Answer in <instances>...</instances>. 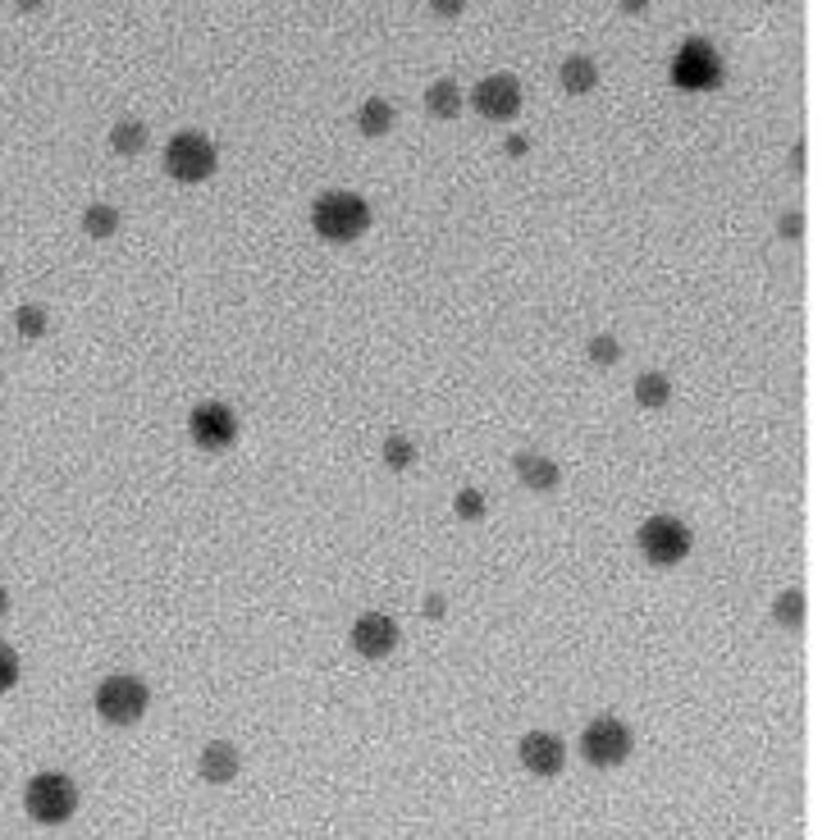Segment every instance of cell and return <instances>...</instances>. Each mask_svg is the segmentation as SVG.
<instances>
[{"instance_id": "cell-1", "label": "cell", "mask_w": 836, "mask_h": 840, "mask_svg": "<svg viewBox=\"0 0 836 840\" xmlns=\"http://www.w3.org/2000/svg\"><path fill=\"white\" fill-rule=\"evenodd\" d=\"M311 228L320 233L325 243L348 247L371 228V206H366L361 192H343V188L339 192H320L316 206H311Z\"/></svg>"}, {"instance_id": "cell-2", "label": "cell", "mask_w": 836, "mask_h": 840, "mask_svg": "<svg viewBox=\"0 0 836 840\" xmlns=\"http://www.w3.org/2000/svg\"><path fill=\"white\" fill-rule=\"evenodd\" d=\"M23 809L32 822L42 827H60L78 814V786L64 777V772H38L23 790Z\"/></svg>"}, {"instance_id": "cell-3", "label": "cell", "mask_w": 836, "mask_h": 840, "mask_svg": "<svg viewBox=\"0 0 836 840\" xmlns=\"http://www.w3.org/2000/svg\"><path fill=\"white\" fill-rule=\"evenodd\" d=\"M220 164V151L207 132H174L165 147V174L179 183H207Z\"/></svg>"}, {"instance_id": "cell-4", "label": "cell", "mask_w": 836, "mask_h": 840, "mask_svg": "<svg viewBox=\"0 0 836 840\" xmlns=\"http://www.w3.org/2000/svg\"><path fill=\"white\" fill-rule=\"evenodd\" d=\"M673 87L681 92H709L722 83V60H718V46L709 38H686L681 51L673 55V70H667Z\"/></svg>"}, {"instance_id": "cell-5", "label": "cell", "mask_w": 836, "mask_h": 840, "mask_svg": "<svg viewBox=\"0 0 836 840\" xmlns=\"http://www.w3.org/2000/svg\"><path fill=\"white\" fill-rule=\"evenodd\" d=\"M147 699H151L147 685L138 677H128V671H119V677H106L96 685V713L110 726H133V722H142Z\"/></svg>"}, {"instance_id": "cell-6", "label": "cell", "mask_w": 836, "mask_h": 840, "mask_svg": "<svg viewBox=\"0 0 836 840\" xmlns=\"http://www.w3.org/2000/svg\"><path fill=\"white\" fill-rule=\"evenodd\" d=\"M635 544H641V553H645L654 566H677V562L690 553L695 540H690V525H686L681 517L658 512V517H649V521L641 525Z\"/></svg>"}, {"instance_id": "cell-7", "label": "cell", "mask_w": 836, "mask_h": 840, "mask_svg": "<svg viewBox=\"0 0 836 840\" xmlns=\"http://www.w3.org/2000/svg\"><path fill=\"white\" fill-rule=\"evenodd\" d=\"M631 749H635V741H631V726L622 717L604 713V717H594L581 731V754H585L590 767H617V763L631 758Z\"/></svg>"}, {"instance_id": "cell-8", "label": "cell", "mask_w": 836, "mask_h": 840, "mask_svg": "<svg viewBox=\"0 0 836 840\" xmlns=\"http://www.w3.org/2000/svg\"><path fill=\"white\" fill-rule=\"evenodd\" d=\"M188 434L202 453H224L239 444V412L229 402H197L188 416Z\"/></svg>"}, {"instance_id": "cell-9", "label": "cell", "mask_w": 836, "mask_h": 840, "mask_svg": "<svg viewBox=\"0 0 836 840\" xmlns=\"http://www.w3.org/2000/svg\"><path fill=\"white\" fill-rule=\"evenodd\" d=\"M472 106L485 115V119H494V124H508V119H517L521 115V83H517V74H485L480 83H476V92H472Z\"/></svg>"}, {"instance_id": "cell-10", "label": "cell", "mask_w": 836, "mask_h": 840, "mask_svg": "<svg viewBox=\"0 0 836 840\" xmlns=\"http://www.w3.org/2000/svg\"><path fill=\"white\" fill-rule=\"evenodd\" d=\"M352 649L361 658H389L398 649V621L389 613H361L352 621Z\"/></svg>"}, {"instance_id": "cell-11", "label": "cell", "mask_w": 836, "mask_h": 840, "mask_svg": "<svg viewBox=\"0 0 836 840\" xmlns=\"http://www.w3.org/2000/svg\"><path fill=\"white\" fill-rule=\"evenodd\" d=\"M526 772H535V777H558L562 763H567V745L558 741L553 731H530L521 735V745H517Z\"/></svg>"}, {"instance_id": "cell-12", "label": "cell", "mask_w": 836, "mask_h": 840, "mask_svg": "<svg viewBox=\"0 0 836 840\" xmlns=\"http://www.w3.org/2000/svg\"><path fill=\"white\" fill-rule=\"evenodd\" d=\"M239 767H243V758L229 741H211L202 749V758H197V772H202L207 786H229L233 777H239Z\"/></svg>"}, {"instance_id": "cell-13", "label": "cell", "mask_w": 836, "mask_h": 840, "mask_svg": "<svg viewBox=\"0 0 836 840\" xmlns=\"http://www.w3.org/2000/svg\"><path fill=\"white\" fill-rule=\"evenodd\" d=\"M517 480L530 489V493H553L558 480H562V470L553 457L544 453H517Z\"/></svg>"}, {"instance_id": "cell-14", "label": "cell", "mask_w": 836, "mask_h": 840, "mask_svg": "<svg viewBox=\"0 0 836 840\" xmlns=\"http://www.w3.org/2000/svg\"><path fill=\"white\" fill-rule=\"evenodd\" d=\"M398 124V110L389 106L384 96H366L361 106H357V128H361V138H389Z\"/></svg>"}, {"instance_id": "cell-15", "label": "cell", "mask_w": 836, "mask_h": 840, "mask_svg": "<svg viewBox=\"0 0 836 840\" xmlns=\"http://www.w3.org/2000/svg\"><path fill=\"white\" fill-rule=\"evenodd\" d=\"M558 83H562V92H572V96H590L599 87V64L590 55H567L562 70H558Z\"/></svg>"}, {"instance_id": "cell-16", "label": "cell", "mask_w": 836, "mask_h": 840, "mask_svg": "<svg viewBox=\"0 0 836 840\" xmlns=\"http://www.w3.org/2000/svg\"><path fill=\"white\" fill-rule=\"evenodd\" d=\"M425 110H430L434 119L462 115V87H457L453 78H434V83L425 87Z\"/></svg>"}, {"instance_id": "cell-17", "label": "cell", "mask_w": 836, "mask_h": 840, "mask_svg": "<svg viewBox=\"0 0 836 840\" xmlns=\"http://www.w3.org/2000/svg\"><path fill=\"white\" fill-rule=\"evenodd\" d=\"M673 402V380L658 375V371H645L641 380H635V407H645V412H658Z\"/></svg>"}, {"instance_id": "cell-18", "label": "cell", "mask_w": 836, "mask_h": 840, "mask_svg": "<svg viewBox=\"0 0 836 840\" xmlns=\"http://www.w3.org/2000/svg\"><path fill=\"white\" fill-rule=\"evenodd\" d=\"M83 233H87V238H96V243L115 238V233H119V211L110 206V201H92V206L83 211Z\"/></svg>"}, {"instance_id": "cell-19", "label": "cell", "mask_w": 836, "mask_h": 840, "mask_svg": "<svg viewBox=\"0 0 836 840\" xmlns=\"http://www.w3.org/2000/svg\"><path fill=\"white\" fill-rule=\"evenodd\" d=\"M147 138H151V132H147L142 119H119V124L110 128V147H115L119 156H138V151L147 147Z\"/></svg>"}, {"instance_id": "cell-20", "label": "cell", "mask_w": 836, "mask_h": 840, "mask_svg": "<svg viewBox=\"0 0 836 840\" xmlns=\"http://www.w3.org/2000/svg\"><path fill=\"white\" fill-rule=\"evenodd\" d=\"M773 617L777 626H800L805 621V589H782L773 603Z\"/></svg>"}, {"instance_id": "cell-21", "label": "cell", "mask_w": 836, "mask_h": 840, "mask_svg": "<svg viewBox=\"0 0 836 840\" xmlns=\"http://www.w3.org/2000/svg\"><path fill=\"white\" fill-rule=\"evenodd\" d=\"M384 461L393 470H408L416 461V444L408 439V434H389V439H384Z\"/></svg>"}, {"instance_id": "cell-22", "label": "cell", "mask_w": 836, "mask_h": 840, "mask_svg": "<svg viewBox=\"0 0 836 840\" xmlns=\"http://www.w3.org/2000/svg\"><path fill=\"white\" fill-rule=\"evenodd\" d=\"M14 325H19V333H23V339H42L51 320H46V307H19Z\"/></svg>"}, {"instance_id": "cell-23", "label": "cell", "mask_w": 836, "mask_h": 840, "mask_svg": "<svg viewBox=\"0 0 836 840\" xmlns=\"http://www.w3.org/2000/svg\"><path fill=\"white\" fill-rule=\"evenodd\" d=\"M590 361L594 365H617L622 361V343L613 339V333H594V339H590Z\"/></svg>"}, {"instance_id": "cell-24", "label": "cell", "mask_w": 836, "mask_h": 840, "mask_svg": "<svg viewBox=\"0 0 836 840\" xmlns=\"http://www.w3.org/2000/svg\"><path fill=\"white\" fill-rule=\"evenodd\" d=\"M453 512H457L462 521H485V493H480V489H462V493L453 498Z\"/></svg>"}, {"instance_id": "cell-25", "label": "cell", "mask_w": 836, "mask_h": 840, "mask_svg": "<svg viewBox=\"0 0 836 840\" xmlns=\"http://www.w3.org/2000/svg\"><path fill=\"white\" fill-rule=\"evenodd\" d=\"M19 681V653L10 645H0V694H10Z\"/></svg>"}, {"instance_id": "cell-26", "label": "cell", "mask_w": 836, "mask_h": 840, "mask_svg": "<svg viewBox=\"0 0 836 840\" xmlns=\"http://www.w3.org/2000/svg\"><path fill=\"white\" fill-rule=\"evenodd\" d=\"M430 10L440 14V19H457L466 10V0H430Z\"/></svg>"}, {"instance_id": "cell-27", "label": "cell", "mask_w": 836, "mask_h": 840, "mask_svg": "<svg viewBox=\"0 0 836 840\" xmlns=\"http://www.w3.org/2000/svg\"><path fill=\"white\" fill-rule=\"evenodd\" d=\"M777 233H782V238H791V243H795L800 233H805V220H800V215H782V220H777Z\"/></svg>"}, {"instance_id": "cell-28", "label": "cell", "mask_w": 836, "mask_h": 840, "mask_svg": "<svg viewBox=\"0 0 836 840\" xmlns=\"http://www.w3.org/2000/svg\"><path fill=\"white\" fill-rule=\"evenodd\" d=\"M504 151H508V156H526V151H530V138H521V132H512V138L504 142Z\"/></svg>"}, {"instance_id": "cell-29", "label": "cell", "mask_w": 836, "mask_h": 840, "mask_svg": "<svg viewBox=\"0 0 836 840\" xmlns=\"http://www.w3.org/2000/svg\"><path fill=\"white\" fill-rule=\"evenodd\" d=\"M622 6V14H641V10H649V0H617Z\"/></svg>"}, {"instance_id": "cell-30", "label": "cell", "mask_w": 836, "mask_h": 840, "mask_svg": "<svg viewBox=\"0 0 836 840\" xmlns=\"http://www.w3.org/2000/svg\"><path fill=\"white\" fill-rule=\"evenodd\" d=\"M425 613H430V617H444V598L430 594V598H425Z\"/></svg>"}, {"instance_id": "cell-31", "label": "cell", "mask_w": 836, "mask_h": 840, "mask_svg": "<svg viewBox=\"0 0 836 840\" xmlns=\"http://www.w3.org/2000/svg\"><path fill=\"white\" fill-rule=\"evenodd\" d=\"M14 6H19V10H23V14H38V10H42V6H46V0H14Z\"/></svg>"}, {"instance_id": "cell-32", "label": "cell", "mask_w": 836, "mask_h": 840, "mask_svg": "<svg viewBox=\"0 0 836 840\" xmlns=\"http://www.w3.org/2000/svg\"><path fill=\"white\" fill-rule=\"evenodd\" d=\"M10 613V594H6V585H0V617Z\"/></svg>"}]
</instances>
